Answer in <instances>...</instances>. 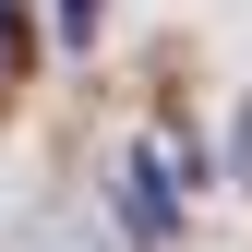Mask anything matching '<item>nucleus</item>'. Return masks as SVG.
<instances>
[{
    "label": "nucleus",
    "instance_id": "f03ea898",
    "mask_svg": "<svg viewBox=\"0 0 252 252\" xmlns=\"http://www.w3.org/2000/svg\"><path fill=\"white\" fill-rule=\"evenodd\" d=\"M24 48H36V24H24L12 0H0V96H12V84H24Z\"/></svg>",
    "mask_w": 252,
    "mask_h": 252
},
{
    "label": "nucleus",
    "instance_id": "7ed1b4c3",
    "mask_svg": "<svg viewBox=\"0 0 252 252\" xmlns=\"http://www.w3.org/2000/svg\"><path fill=\"white\" fill-rule=\"evenodd\" d=\"M96 12H108V0H48V24H60V48H96Z\"/></svg>",
    "mask_w": 252,
    "mask_h": 252
},
{
    "label": "nucleus",
    "instance_id": "f257e3e1",
    "mask_svg": "<svg viewBox=\"0 0 252 252\" xmlns=\"http://www.w3.org/2000/svg\"><path fill=\"white\" fill-rule=\"evenodd\" d=\"M120 204H132V240H144V252H168V240H180V192H168V168H156L144 144L120 156Z\"/></svg>",
    "mask_w": 252,
    "mask_h": 252
}]
</instances>
